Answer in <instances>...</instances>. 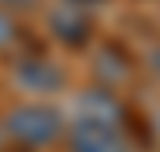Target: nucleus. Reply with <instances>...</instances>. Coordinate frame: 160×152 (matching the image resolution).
I'll return each mask as SVG.
<instances>
[{
	"label": "nucleus",
	"mask_w": 160,
	"mask_h": 152,
	"mask_svg": "<svg viewBox=\"0 0 160 152\" xmlns=\"http://www.w3.org/2000/svg\"><path fill=\"white\" fill-rule=\"evenodd\" d=\"M60 130H63L60 115L52 112V108H45V104H26V108L8 115V134L19 145H26V149H38V145L56 141Z\"/></svg>",
	"instance_id": "1"
},
{
	"label": "nucleus",
	"mask_w": 160,
	"mask_h": 152,
	"mask_svg": "<svg viewBox=\"0 0 160 152\" xmlns=\"http://www.w3.org/2000/svg\"><path fill=\"white\" fill-rule=\"evenodd\" d=\"M78 126H104V130H123V104L104 93V89H89L78 97V112H75Z\"/></svg>",
	"instance_id": "2"
},
{
	"label": "nucleus",
	"mask_w": 160,
	"mask_h": 152,
	"mask_svg": "<svg viewBox=\"0 0 160 152\" xmlns=\"http://www.w3.org/2000/svg\"><path fill=\"white\" fill-rule=\"evenodd\" d=\"M71 152H130L123 130H104V126H78L71 130Z\"/></svg>",
	"instance_id": "3"
},
{
	"label": "nucleus",
	"mask_w": 160,
	"mask_h": 152,
	"mask_svg": "<svg viewBox=\"0 0 160 152\" xmlns=\"http://www.w3.org/2000/svg\"><path fill=\"white\" fill-rule=\"evenodd\" d=\"M19 78H22L26 89H60V82H63V74H60L48 59H30V63H22V67H19Z\"/></svg>",
	"instance_id": "4"
},
{
	"label": "nucleus",
	"mask_w": 160,
	"mask_h": 152,
	"mask_svg": "<svg viewBox=\"0 0 160 152\" xmlns=\"http://www.w3.org/2000/svg\"><path fill=\"white\" fill-rule=\"evenodd\" d=\"M52 26H56V34L67 41V45H82L86 34H89V22H86V15H78V11H56L52 15Z\"/></svg>",
	"instance_id": "5"
},
{
	"label": "nucleus",
	"mask_w": 160,
	"mask_h": 152,
	"mask_svg": "<svg viewBox=\"0 0 160 152\" xmlns=\"http://www.w3.org/2000/svg\"><path fill=\"white\" fill-rule=\"evenodd\" d=\"M19 34H22V30H19V22H15V15H11V11H0V52L11 48V45L19 41Z\"/></svg>",
	"instance_id": "6"
},
{
	"label": "nucleus",
	"mask_w": 160,
	"mask_h": 152,
	"mask_svg": "<svg viewBox=\"0 0 160 152\" xmlns=\"http://www.w3.org/2000/svg\"><path fill=\"white\" fill-rule=\"evenodd\" d=\"M15 4H22V0H0V11H11Z\"/></svg>",
	"instance_id": "7"
},
{
	"label": "nucleus",
	"mask_w": 160,
	"mask_h": 152,
	"mask_svg": "<svg viewBox=\"0 0 160 152\" xmlns=\"http://www.w3.org/2000/svg\"><path fill=\"white\" fill-rule=\"evenodd\" d=\"M11 152H26V149H11Z\"/></svg>",
	"instance_id": "8"
}]
</instances>
